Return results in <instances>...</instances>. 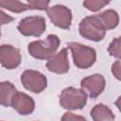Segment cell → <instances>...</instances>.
Listing matches in <instances>:
<instances>
[{
	"label": "cell",
	"mask_w": 121,
	"mask_h": 121,
	"mask_svg": "<svg viewBox=\"0 0 121 121\" xmlns=\"http://www.w3.org/2000/svg\"><path fill=\"white\" fill-rule=\"evenodd\" d=\"M60 45V39L57 35L50 34L45 40L34 41L28 44L29 54L39 60L51 59Z\"/></svg>",
	"instance_id": "1"
},
{
	"label": "cell",
	"mask_w": 121,
	"mask_h": 121,
	"mask_svg": "<svg viewBox=\"0 0 121 121\" xmlns=\"http://www.w3.org/2000/svg\"><path fill=\"white\" fill-rule=\"evenodd\" d=\"M67 45L72 52L74 63L77 67L80 69H86L95 63L96 54L94 48L76 42L69 43Z\"/></svg>",
	"instance_id": "2"
},
{
	"label": "cell",
	"mask_w": 121,
	"mask_h": 121,
	"mask_svg": "<svg viewBox=\"0 0 121 121\" xmlns=\"http://www.w3.org/2000/svg\"><path fill=\"white\" fill-rule=\"evenodd\" d=\"M13 21V18L9 15H8L7 13H5L4 11H2L0 9V26L1 25H6V24H9L10 22Z\"/></svg>",
	"instance_id": "20"
},
{
	"label": "cell",
	"mask_w": 121,
	"mask_h": 121,
	"mask_svg": "<svg viewBox=\"0 0 121 121\" xmlns=\"http://www.w3.org/2000/svg\"><path fill=\"white\" fill-rule=\"evenodd\" d=\"M108 4H109L108 1H102V0H88L83 2V6L87 9L93 10V11H96Z\"/></svg>",
	"instance_id": "16"
},
{
	"label": "cell",
	"mask_w": 121,
	"mask_h": 121,
	"mask_svg": "<svg viewBox=\"0 0 121 121\" xmlns=\"http://www.w3.org/2000/svg\"><path fill=\"white\" fill-rule=\"evenodd\" d=\"M0 36H1V29H0Z\"/></svg>",
	"instance_id": "22"
},
{
	"label": "cell",
	"mask_w": 121,
	"mask_h": 121,
	"mask_svg": "<svg viewBox=\"0 0 121 121\" xmlns=\"http://www.w3.org/2000/svg\"><path fill=\"white\" fill-rule=\"evenodd\" d=\"M108 51L112 56H114L116 58H120L121 53H120V38L119 37L115 38L111 43V44L108 48Z\"/></svg>",
	"instance_id": "17"
},
{
	"label": "cell",
	"mask_w": 121,
	"mask_h": 121,
	"mask_svg": "<svg viewBox=\"0 0 121 121\" xmlns=\"http://www.w3.org/2000/svg\"><path fill=\"white\" fill-rule=\"evenodd\" d=\"M105 84V78L100 74H95L90 77L84 78L80 82L81 87L89 93V95L91 97H96L97 95H99L104 90Z\"/></svg>",
	"instance_id": "9"
},
{
	"label": "cell",
	"mask_w": 121,
	"mask_h": 121,
	"mask_svg": "<svg viewBox=\"0 0 121 121\" xmlns=\"http://www.w3.org/2000/svg\"><path fill=\"white\" fill-rule=\"evenodd\" d=\"M61 121H87V120L83 116L77 115V114H74V113L68 112L62 115Z\"/></svg>",
	"instance_id": "19"
},
{
	"label": "cell",
	"mask_w": 121,
	"mask_h": 121,
	"mask_svg": "<svg viewBox=\"0 0 121 121\" xmlns=\"http://www.w3.org/2000/svg\"><path fill=\"white\" fill-rule=\"evenodd\" d=\"M45 20L42 16L26 17L18 25V30L25 36H41L45 30Z\"/></svg>",
	"instance_id": "5"
},
{
	"label": "cell",
	"mask_w": 121,
	"mask_h": 121,
	"mask_svg": "<svg viewBox=\"0 0 121 121\" xmlns=\"http://www.w3.org/2000/svg\"><path fill=\"white\" fill-rule=\"evenodd\" d=\"M30 9H47L49 2L48 1H29L27 3Z\"/></svg>",
	"instance_id": "18"
},
{
	"label": "cell",
	"mask_w": 121,
	"mask_h": 121,
	"mask_svg": "<svg viewBox=\"0 0 121 121\" xmlns=\"http://www.w3.org/2000/svg\"><path fill=\"white\" fill-rule=\"evenodd\" d=\"M49 71L56 74H64L69 70V61L67 57L66 48L61 49L59 53L55 54L46 63Z\"/></svg>",
	"instance_id": "10"
},
{
	"label": "cell",
	"mask_w": 121,
	"mask_h": 121,
	"mask_svg": "<svg viewBox=\"0 0 121 121\" xmlns=\"http://www.w3.org/2000/svg\"><path fill=\"white\" fill-rule=\"evenodd\" d=\"M96 16L100 20V22L102 23L106 30L114 28L119 22V17H118L117 12L112 9H108Z\"/></svg>",
	"instance_id": "14"
},
{
	"label": "cell",
	"mask_w": 121,
	"mask_h": 121,
	"mask_svg": "<svg viewBox=\"0 0 121 121\" xmlns=\"http://www.w3.org/2000/svg\"><path fill=\"white\" fill-rule=\"evenodd\" d=\"M21 62L20 50L10 44L0 45V63L7 69H14Z\"/></svg>",
	"instance_id": "8"
},
{
	"label": "cell",
	"mask_w": 121,
	"mask_h": 121,
	"mask_svg": "<svg viewBox=\"0 0 121 121\" xmlns=\"http://www.w3.org/2000/svg\"><path fill=\"white\" fill-rule=\"evenodd\" d=\"M112 72L113 76H114L117 79H120V60H117L112 64Z\"/></svg>",
	"instance_id": "21"
},
{
	"label": "cell",
	"mask_w": 121,
	"mask_h": 121,
	"mask_svg": "<svg viewBox=\"0 0 121 121\" xmlns=\"http://www.w3.org/2000/svg\"><path fill=\"white\" fill-rule=\"evenodd\" d=\"M79 34L85 39L97 42L104 38L106 29L97 16H88L79 23Z\"/></svg>",
	"instance_id": "3"
},
{
	"label": "cell",
	"mask_w": 121,
	"mask_h": 121,
	"mask_svg": "<svg viewBox=\"0 0 121 121\" xmlns=\"http://www.w3.org/2000/svg\"><path fill=\"white\" fill-rule=\"evenodd\" d=\"M11 106L20 114L26 115V114H29L33 112L35 104H34L33 99L29 95H27L24 93L17 92L12 98Z\"/></svg>",
	"instance_id": "11"
},
{
	"label": "cell",
	"mask_w": 121,
	"mask_h": 121,
	"mask_svg": "<svg viewBox=\"0 0 121 121\" xmlns=\"http://www.w3.org/2000/svg\"><path fill=\"white\" fill-rule=\"evenodd\" d=\"M16 93L17 90L12 83L9 81L0 82V104L5 107L11 106L12 98Z\"/></svg>",
	"instance_id": "12"
},
{
	"label": "cell",
	"mask_w": 121,
	"mask_h": 121,
	"mask_svg": "<svg viewBox=\"0 0 121 121\" xmlns=\"http://www.w3.org/2000/svg\"><path fill=\"white\" fill-rule=\"evenodd\" d=\"M47 14L53 24L60 28L68 29L72 21L71 10L62 5H56L47 9Z\"/></svg>",
	"instance_id": "7"
},
{
	"label": "cell",
	"mask_w": 121,
	"mask_h": 121,
	"mask_svg": "<svg viewBox=\"0 0 121 121\" xmlns=\"http://www.w3.org/2000/svg\"><path fill=\"white\" fill-rule=\"evenodd\" d=\"M87 101V95L83 90L73 87L65 88L60 96V103L64 109L78 110L84 107Z\"/></svg>",
	"instance_id": "4"
},
{
	"label": "cell",
	"mask_w": 121,
	"mask_h": 121,
	"mask_svg": "<svg viewBox=\"0 0 121 121\" xmlns=\"http://www.w3.org/2000/svg\"><path fill=\"white\" fill-rule=\"evenodd\" d=\"M0 6L13 12H22L26 9H30L28 4H25L20 1H0Z\"/></svg>",
	"instance_id": "15"
},
{
	"label": "cell",
	"mask_w": 121,
	"mask_h": 121,
	"mask_svg": "<svg viewBox=\"0 0 121 121\" xmlns=\"http://www.w3.org/2000/svg\"><path fill=\"white\" fill-rule=\"evenodd\" d=\"M91 115L94 121H113L114 115L112 111L103 104L95 105L91 111Z\"/></svg>",
	"instance_id": "13"
},
{
	"label": "cell",
	"mask_w": 121,
	"mask_h": 121,
	"mask_svg": "<svg viewBox=\"0 0 121 121\" xmlns=\"http://www.w3.org/2000/svg\"><path fill=\"white\" fill-rule=\"evenodd\" d=\"M21 81L26 89L33 93L43 92L47 85L45 76L35 70L25 71L21 76Z\"/></svg>",
	"instance_id": "6"
}]
</instances>
